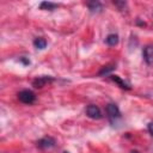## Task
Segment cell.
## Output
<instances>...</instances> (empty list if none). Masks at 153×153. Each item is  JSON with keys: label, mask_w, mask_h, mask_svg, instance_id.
Returning <instances> with one entry per match:
<instances>
[{"label": "cell", "mask_w": 153, "mask_h": 153, "mask_svg": "<svg viewBox=\"0 0 153 153\" xmlns=\"http://www.w3.org/2000/svg\"><path fill=\"white\" fill-rule=\"evenodd\" d=\"M57 6H59L57 4H54V2H50V1H43V2H41L39 8H41V10H49V11H53V10H55Z\"/></svg>", "instance_id": "11"}, {"label": "cell", "mask_w": 153, "mask_h": 153, "mask_svg": "<svg viewBox=\"0 0 153 153\" xmlns=\"http://www.w3.org/2000/svg\"><path fill=\"white\" fill-rule=\"evenodd\" d=\"M55 146V140L50 136H45L42 137L41 140L37 141V147L42 148V149H47V148H51Z\"/></svg>", "instance_id": "6"}, {"label": "cell", "mask_w": 153, "mask_h": 153, "mask_svg": "<svg viewBox=\"0 0 153 153\" xmlns=\"http://www.w3.org/2000/svg\"><path fill=\"white\" fill-rule=\"evenodd\" d=\"M33 45L37 49H44L47 47V41L42 37H37V38L33 39Z\"/></svg>", "instance_id": "12"}, {"label": "cell", "mask_w": 153, "mask_h": 153, "mask_svg": "<svg viewBox=\"0 0 153 153\" xmlns=\"http://www.w3.org/2000/svg\"><path fill=\"white\" fill-rule=\"evenodd\" d=\"M147 128H148V131H149V134L153 136V122H151V123L148 124V127H147Z\"/></svg>", "instance_id": "13"}, {"label": "cell", "mask_w": 153, "mask_h": 153, "mask_svg": "<svg viewBox=\"0 0 153 153\" xmlns=\"http://www.w3.org/2000/svg\"><path fill=\"white\" fill-rule=\"evenodd\" d=\"M105 43L110 47H115L118 43V36L116 33H110L108 35V37L105 38Z\"/></svg>", "instance_id": "9"}, {"label": "cell", "mask_w": 153, "mask_h": 153, "mask_svg": "<svg viewBox=\"0 0 153 153\" xmlns=\"http://www.w3.org/2000/svg\"><path fill=\"white\" fill-rule=\"evenodd\" d=\"M17 96H18V99L24 104H32L35 102V99H36L35 93L32 91H30V90H23Z\"/></svg>", "instance_id": "1"}, {"label": "cell", "mask_w": 153, "mask_h": 153, "mask_svg": "<svg viewBox=\"0 0 153 153\" xmlns=\"http://www.w3.org/2000/svg\"><path fill=\"white\" fill-rule=\"evenodd\" d=\"M87 7L91 12H100L102 11V4L99 1H90V2H87Z\"/></svg>", "instance_id": "10"}, {"label": "cell", "mask_w": 153, "mask_h": 153, "mask_svg": "<svg viewBox=\"0 0 153 153\" xmlns=\"http://www.w3.org/2000/svg\"><path fill=\"white\" fill-rule=\"evenodd\" d=\"M20 61H22V62H24L25 65H29V63H30V60H26V59H24V57H22V59H20Z\"/></svg>", "instance_id": "14"}, {"label": "cell", "mask_w": 153, "mask_h": 153, "mask_svg": "<svg viewBox=\"0 0 153 153\" xmlns=\"http://www.w3.org/2000/svg\"><path fill=\"white\" fill-rule=\"evenodd\" d=\"M63 153H69V152H63Z\"/></svg>", "instance_id": "16"}, {"label": "cell", "mask_w": 153, "mask_h": 153, "mask_svg": "<svg viewBox=\"0 0 153 153\" xmlns=\"http://www.w3.org/2000/svg\"><path fill=\"white\" fill-rule=\"evenodd\" d=\"M54 79L51 76H48V75H42V76H37L36 79H33L32 81V85L36 87V88H42L43 86H45L48 82H51Z\"/></svg>", "instance_id": "5"}, {"label": "cell", "mask_w": 153, "mask_h": 153, "mask_svg": "<svg viewBox=\"0 0 153 153\" xmlns=\"http://www.w3.org/2000/svg\"><path fill=\"white\" fill-rule=\"evenodd\" d=\"M86 115H87L90 118H92V120H99V118H102V116H103L100 109H99L97 105H94V104L87 105V108H86Z\"/></svg>", "instance_id": "3"}, {"label": "cell", "mask_w": 153, "mask_h": 153, "mask_svg": "<svg viewBox=\"0 0 153 153\" xmlns=\"http://www.w3.org/2000/svg\"><path fill=\"white\" fill-rule=\"evenodd\" d=\"M115 68H116V66H115L114 63L103 66V67L100 68V71L98 72V75H100V76H103V75H108V74H110L112 71H115Z\"/></svg>", "instance_id": "8"}, {"label": "cell", "mask_w": 153, "mask_h": 153, "mask_svg": "<svg viewBox=\"0 0 153 153\" xmlns=\"http://www.w3.org/2000/svg\"><path fill=\"white\" fill-rule=\"evenodd\" d=\"M110 79L112 80V81H115L121 88H124V90H130V86L126 82V81H123L118 75H110Z\"/></svg>", "instance_id": "7"}, {"label": "cell", "mask_w": 153, "mask_h": 153, "mask_svg": "<svg viewBox=\"0 0 153 153\" xmlns=\"http://www.w3.org/2000/svg\"><path fill=\"white\" fill-rule=\"evenodd\" d=\"M131 153H137V152H136V151H133V152H131Z\"/></svg>", "instance_id": "15"}, {"label": "cell", "mask_w": 153, "mask_h": 153, "mask_svg": "<svg viewBox=\"0 0 153 153\" xmlns=\"http://www.w3.org/2000/svg\"><path fill=\"white\" fill-rule=\"evenodd\" d=\"M105 110H106V114H108V117L110 118V121H115L121 117V111H120L118 106L114 103H109L106 105Z\"/></svg>", "instance_id": "2"}, {"label": "cell", "mask_w": 153, "mask_h": 153, "mask_svg": "<svg viewBox=\"0 0 153 153\" xmlns=\"http://www.w3.org/2000/svg\"><path fill=\"white\" fill-rule=\"evenodd\" d=\"M142 56L147 65L153 63V44H147L142 49Z\"/></svg>", "instance_id": "4"}]
</instances>
